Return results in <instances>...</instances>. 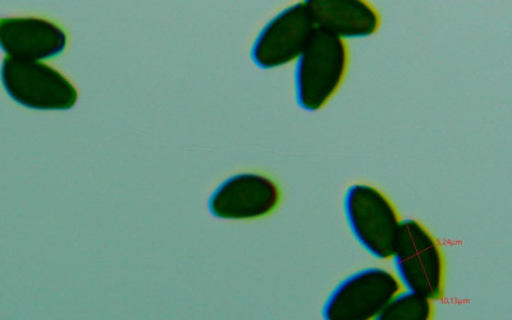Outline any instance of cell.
<instances>
[{
	"mask_svg": "<svg viewBox=\"0 0 512 320\" xmlns=\"http://www.w3.org/2000/svg\"><path fill=\"white\" fill-rule=\"evenodd\" d=\"M350 54L346 41L323 30H315L308 45L295 61L294 90L299 108L318 112L340 90Z\"/></svg>",
	"mask_w": 512,
	"mask_h": 320,
	"instance_id": "6da1fadb",
	"label": "cell"
},
{
	"mask_svg": "<svg viewBox=\"0 0 512 320\" xmlns=\"http://www.w3.org/2000/svg\"><path fill=\"white\" fill-rule=\"evenodd\" d=\"M391 259L393 274L405 291L431 301L445 294V255L424 224L411 218L401 221Z\"/></svg>",
	"mask_w": 512,
	"mask_h": 320,
	"instance_id": "7a4b0ae2",
	"label": "cell"
},
{
	"mask_svg": "<svg viewBox=\"0 0 512 320\" xmlns=\"http://www.w3.org/2000/svg\"><path fill=\"white\" fill-rule=\"evenodd\" d=\"M347 227L361 249L379 260L391 258L401 219L395 205L377 187L354 184L344 195Z\"/></svg>",
	"mask_w": 512,
	"mask_h": 320,
	"instance_id": "3957f363",
	"label": "cell"
},
{
	"mask_svg": "<svg viewBox=\"0 0 512 320\" xmlns=\"http://www.w3.org/2000/svg\"><path fill=\"white\" fill-rule=\"evenodd\" d=\"M401 291L395 274L369 267L350 274L333 288L322 306L323 320H373Z\"/></svg>",
	"mask_w": 512,
	"mask_h": 320,
	"instance_id": "277c9868",
	"label": "cell"
},
{
	"mask_svg": "<svg viewBox=\"0 0 512 320\" xmlns=\"http://www.w3.org/2000/svg\"><path fill=\"white\" fill-rule=\"evenodd\" d=\"M2 82L15 102L38 111H67L79 96L61 72L41 62L4 58Z\"/></svg>",
	"mask_w": 512,
	"mask_h": 320,
	"instance_id": "5b68a950",
	"label": "cell"
},
{
	"mask_svg": "<svg viewBox=\"0 0 512 320\" xmlns=\"http://www.w3.org/2000/svg\"><path fill=\"white\" fill-rule=\"evenodd\" d=\"M317 30L305 2L283 9L260 30L251 48V59L262 70L295 62Z\"/></svg>",
	"mask_w": 512,
	"mask_h": 320,
	"instance_id": "8992f818",
	"label": "cell"
},
{
	"mask_svg": "<svg viewBox=\"0 0 512 320\" xmlns=\"http://www.w3.org/2000/svg\"><path fill=\"white\" fill-rule=\"evenodd\" d=\"M281 200V187L271 177L240 173L228 177L214 190L209 210L219 219L251 221L271 216L280 207Z\"/></svg>",
	"mask_w": 512,
	"mask_h": 320,
	"instance_id": "52a82bcc",
	"label": "cell"
},
{
	"mask_svg": "<svg viewBox=\"0 0 512 320\" xmlns=\"http://www.w3.org/2000/svg\"><path fill=\"white\" fill-rule=\"evenodd\" d=\"M67 36L53 22L36 17L0 18V48L9 58L39 62L59 56Z\"/></svg>",
	"mask_w": 512,
	"mask_h": 320,
	"instance_id": "ba28073f",
	"label": "cell"
},
{
	"mask_svg": "<svg viewBox=\"0 0 512 320\" xmlns=\"http://www.w3.org/2000/svg\"><path fill=\"white\" fill-rule=\"evenodd\" d=\"M317 29L341 40L373 36L381 27L377 8L365 0H308Z\"/></svg>",
	"mask_w": 512,
	"mask_h": 320,
	"instance_id": "9c48e42d",
	"label": "cell"
},
{
	"mask_svg": "<svg viewBox=\"0 0 512 320\" xmlns=\"http://www.w3.org/2000/svg\"><path fill=\"white\" fill-rule=\"evenodd\" d=\"M433 301L400 291L373 320H433Z\"/></svg>",
	"mask_w": 512,
	"mask_h": 320,
	"instance_id": "30bf717a",
	"label": "cell"
}]
</instances>
